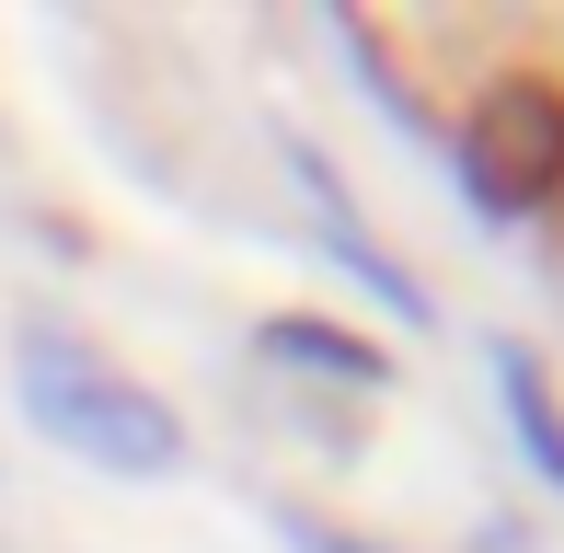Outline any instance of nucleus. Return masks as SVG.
<instances>
[{
	"label": "nucleus",
	"mask_w": 564,
	"mask_h": 553,
	"mask_svg": "<svg viewBox=\"0 0 564 553\" xmlns=\"http://www.w3.org/2000/svg\"><path fill=\"white\" fill-rule=\"evenodd\" d=\"M23 415L58 449L105 462V473H173L185 462V426L150 404L139 381H116L105 358H82L69 335H23Z\"/></svg>",
	"instance_id": "f257e3e1"
},
{
	"label": "nucleus",
	"mask_w": 564,
	"mask_h": 553,
	"mask_svg": "<svg viewBox=\"0 0 564 553\" xmlns=\"http://www.w3.org/2000/svg\"><path fill=\"white\" fill-rule=\"evenodd\" d=\"M507 404H519V426H530V449H542V473L564 485V426H553V404H542V369H530V358H507Z\"/></svg>",
	"instance_id": "7ed1b4c3"
},
{
	"label": "nucleus",
	"mask_w": 564,
	"mask_h": 553,
	"mask_svg": "<svg viewBox=\"0 0 564 553\" xmlns=\"http://www.w3.org/2000/svg\"><path fill=\"white\" fill-rule=\"evenodd\" d=\"M473 173H484V196H496V208H542V196H564V93H542V82L484 93Z\"/></svg>",
	"instance_id": "f03ea898"
},
{
	"label": "nucleus",
	"mask_w": 564,
	"mask_h": 553,
	"mask_svg": "<svg viewBox=\"0 0 564 553\" xmlns=\"http://www.w3.org/2000/svg\"><path fill=\"white\" fill-rule=\"evenodd\" d=\"M276 358H335V369H357V381H380V358H369V346H346V335H323V323H276Z\"/></svg>",
	"instance_id": "20e7f679"
},
{
	"label": "nucleus",
	"mask_w": 564,
	"mask_h": 553,
	"mask_svg": "<svg viewBox=\"0 0 564 553\" xmlns=\"http://www.w3.org/2000/svg\"><path fill=\"white\" fill-rule=\"evenodd\" d=\"M289 542L300 553H369V542H346V531H312V519H289Z\"/></svg>",
	"instance_id": "39448f33"
}]
</instances>
